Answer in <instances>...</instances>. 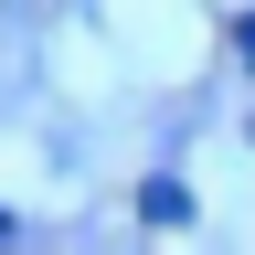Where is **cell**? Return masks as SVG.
Returning <instances> with one entry per match:
<instances>
[{
  "label": "cell",
  "mask_w": 255,
  "mask_h": 255,
  "mask_svg": "<svg viewBox=\"0 0 255 255\" xmlns=\"http://www.w3.org/2000/svg\"><path fill=\"white\" fill-rule=\"evenodd\" d=\"M245 64H255V21H245Z\"/></svg>",
  "instance_id": "1"
},
{
  "label": "cell",
  "mask_w": 255,
  "mask_h": 255,
  "mask_svg": "<svg viewBox=\"0 0 255 255\" xmlns=\"http://www.w3.org/2000/svg\"><path fill=\"white\" fill-rule=\"evenodd\" d=\"M0 245H11V213H0Z\"/></svg>",
  "instance_id": "2"
}]
</instances>
